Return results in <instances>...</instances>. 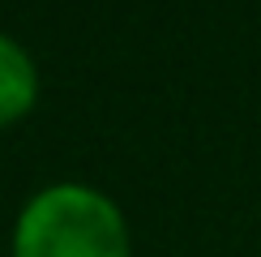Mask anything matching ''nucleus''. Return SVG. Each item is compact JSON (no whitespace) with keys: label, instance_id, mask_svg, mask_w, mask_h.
<instances>
[{"label":"nucleus","instance_id":"1","mask_svg":"<svg viewBox=\"0 0 261 257\" xmlns=\"http://www.w3.org/2000/svg\"><path fill=\"white\" fill-rule=\"evenodd\" d=\"M13 257H133L124 210L94 185H47L21 206Z\"/></svg>","mask_w":261,"mask_h":257},{"label":"nucleus","instance_id":"2","mask_svg":"<svg viewBox=\"0 0 261 257\" xmlns=\"http://www.w3.org/2000/svg\"><path fill=\"white\" fill-rule=\"evenodd\" d=\"M39 99V69L17 39L0 35V124H13Z\"/></svg>","mask_w":261,"mask_h":257}]
</instances>
